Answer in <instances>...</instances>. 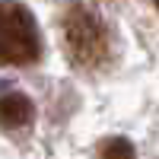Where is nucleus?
<instances>
[{
	"label": "nucleus",
	"mask_w": 159,
	"mask_h": 159,
	"mask_svg": "<svg viewBox=\"0 0 159 159\" xmlns=\"http://www.w3.org/2000/svg\"><path fill=\"white\" fill-rule=\"evenodd\" d=\"M64 45L73 64L83 67H96L108 54V35L102 29V19L96 16V10H89L83 3H73L64 13Z\"/></svg>",
	"instance_id": "f257e3e1"
},
{
	"label": "nucleus",
	"mask_w": 159,
	"mask_h": 159,
	"mask_svg": "<svg viewBox=\"0 0 159 159\" xmlns=\"http://www.w3.org/2000/svg\"><path fill=\"white\" fill-rule=\"evenodd\" d=\"M42 51L32 13L22 3L0 0V64H32Z\"/></svg>",
	"instance_id": "f03ea898"
},
{
	"label": "nucleus",
	"mask_w": 159,
	"mask_h": 159,
	"mask_svg": "<svg viewBox=\"0 0 159 159\" xmlns=\"http://www.w3.org/2000/svg\"><path fill=\"white\" fill-rule=\"evenodd\" d=\"M32 121V102L19 96V92H10V96H0V127L16 130L22 124Z\"/></svg>",
	"instance_id": "7ed1b4c3"
},
{
	"label": "nucleus",
	"mask_w": 159,
	"mask_h": 159,
	"mask_svg": "<svg viewBox=\"0 0 159 159\" xmlns=\"http://www.w3.org/2000/svg\"><path fill=\"white\" fill-rule=\"evenodd\" d=\"M99 159H134V147L121 137H111L99 147Z\"/></svg>",
	"instance_id": "20e7f679"
},
{
	"label": "nucleus",
	"mask_w": 159,
	"mask_h": 159,
	"mask_svg": "<svg viewBox=\"0 0 159 159\" xmlns=\"http://www.w3.org/2000/svg\"><path fill=\"white\" fill-rule=\"evenodd\" d=\"M156 7H159V0H156Z\"/></svg>",
	"instance_id": "39448f33"
}]
</instances>
